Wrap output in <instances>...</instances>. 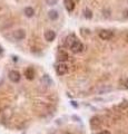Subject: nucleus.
I'll list each match as a JSON object with an SVG mask.
<instances>
[{"mask_svg":"<svg viewBox=\"0 0 128 134\" xmlns=\"http://www.w3.org/2000/svg\"><path fill=\"white\" fill-rule=\"evenodd\" d=\"M26 37V31L23 29H18V30L14 31V38L16 40H22Z\"/></svg>","mask_w":128,"mask_h":134,"instance_id":"obj_5","label":"nucleus"},{"mask_svg":"<svg viewBox=\"0 0 128 134\" xmlns=\"http://www.w3.org/2000/svg\"><path fill=\"white\" fill-rule=\"evenodd\" d=\"M57 2H58V0H46V3L48 6H55L57 5Z\"/></svg>","mask_w":128,"mask_h":134,"instance_id":"obj_16","label":"nucleus"},{"mask_svg":"<svg viewBox=\"0 0 128 134\" xmlns=\"http://www.w3.org/2000/svg\"><path fill=\"white\" fill-rule=\"evenodd\" d=\"M65 6H66V9L68 11H72L74 8H75V5L71 0H65Z\"/></svg>","mask_w":128,"mask_h":134,"instance_id":"obj_11","label":"nucleus"},{"mask_svg":"<svg viewBox=\"0 0 128 134\" xmlns=\"http://www.w3.org/2000/svg\"><path fill=\"white\" fill-rule=\"evenodd\" d=\"M57 57H58V60L60 63H65V62H67L69 59V55L66 52H64V50H60V52H58V55H57Z\"/></svg>","mask_w":128,"mask_h":134,"instance_id":"obj_6","label":"nucleus"},{"mask_svg":"<svg viewBox=\"0 0 128 134\" xmlns=\"http://www.w3.org/2000/svg\"><path fill=\"white\" fill-rule=\"evenodd\" d=\"M2 52H3V49H2L1 46H0V54H2Z\"/></svg>","mask_w":128,"mask_h":134,"instance_id":"obj_22","label":"nucleus"},{"mask_svg":"<svg viewBox=\"0 0 128 134\" xmlns=\"http://www.w3.org/2000/svg\"><path fill=\"white\" fill-rule=\"evenodd\" d=\"M25 15L27 17H29V18H31V17L35 15V10L32 9L31 7H27V8H25Z\"/></svg>","mask_w":128,"mask_h":134,"instance_id":"obj_13","label":"nucleus"},{"mask_svg":"<svg viewBox=\"0 0 128 134\" xmlns=\"http://www.w3.org/2000/svg\"><path fill=\"white\" fill-rule=\"evenodd\" d=\"M56 38V32L52 31V30H48L45 32V39L47 41H53Z\"/></svg>","mask_w":128,"mask_h":134,"instance_id":"obj_8","label":"nucleus"},{"mask_svg":"<svg viewBox=\"0 0 128 134\" xmlns=\"http://www.w3.org/2000/svg\"><path fill=\"white\" fill-rule=\"evenodd\" d=\"M98 134H110V132H109V131H106V130H104V131L99 132Z\"/></svg>","mask_w":128,"mask_h":134,"instance_id":"obj_18","label":"nucleus"},{"mask_svg":"<svg viewBox=\"0 0 128 134\" xmlns=\"http://www.w3.org/2000/svg\"><path fill=\"white\" fill-rule=\"evenodd\" d=\"M71 105H72L74 107H78V104H77L76 102H71Z\"/></svg>","mask_w":128,"mask_h":134,"instance_id":"obj_20","label":"nucleus"},{"mask_svg":"<svg viewBox=\"0 0 128 134\" xmlns=\"http://www.w3.org/2000/svg\"><path fill=\"white\" fill-rule=\"evenodd\" d=\"M113 36H114V32L110 30H101L99 32V37H100V39H102V40H109L113 38Z\"/></svg>","mask_w":128,"mask_h":134,"instance_id":"obj_3","label":"nucleus"},{"mask_svg":"<svg viewBox=\"0 0 128 134\" xmlns=\"http://www.w3.org/2000/svg\"><path fill=\"white\" fill-rule=\"evenodd\" d=\"M125 86H126V88H128V78H127V81L125 83Z\"/></svg>","mask_w":128,"mask_h":134,"instance_id":"obj_21","label":"nucleus"},{"mask_svg":"<svg viewBox=\"0 0 128 134\" xmlns=\"http://www.w3.org/2000/svg\"><path fill=\"white\" fill-rule=\"evenodd\" d=\"M65 134H72V133H70V132H66Z\"/></svg>","mask_w":128,"mask_h":134,"instance_id":"obj_23","label":"nucleus"},{"mask_svg":"<svg viewBox=\"0 0 128 134\" xmlns=\"http://www.w3.org/2000/svg\"><path fill=\"white\" fill-rule=\"evenodd\" d=\"M8 76H9V79L12 83H18L20 81V73L17 70H10Z\"/></svg>","mask_w":128,"mask_h":134,"instance_id":"obj_4","label":"nucleus"},{"mask_svg":"<svg viewBox=\"0 0 128 134\" xmlns=\"http://www.w3.org/2000/svg\"><path fill=\"white\" fill-rule=\"evenodd\" d=\"M70 49H71V52L72 53H75V54H78V53H81L82 50H84V45H82L79 40H75L72 43V45L69 47Z\"/></svg>","mask_w":128,"mask_h":134,"instance_id":"obj_1","label":"nucleus"},{"mask_svg":"<svg viewBox=\"0 0 128 134\" xmlns=\"http://www.w3.org/2000/svg\"><path fill=\"white\" fill-rule=\"evenodd\" d=\"M100 124H101V121L98 116H95L90 120V125H92V127H98Z\"/></svg>","mask_w":128,"mask_h":134,"instance_id":"obj_10","label":"nucleus"},{"mask_svg":"<svg viewBox=\"0 0 128 134\" xmlns=\"http://www.w3.org/2000/svg\"><path fill=\"white\" fill-rule=\"evenodd\" d=\"M75 40H77L75 36H74V35H69L67 38H66V41H65V43H66V45H67L68 47H70V46L72 45V43H74Z\"/></svg>","mask_w":128,"mask_h":134,"instance_id":"obj_12","label":"nucleus"},{"mask_svg":"<svg viewBox=\"0 0 128 134\" xmlns=\"http://www.w3.org/2000/svg\"><path fill=\"white\" fill-rule=\"evenodd\" d=\"M48 16H49V18H50L51 20H56L57 18H58V11H56V10H50L48 12Z\"/></svg>","mask_w":128,"mask_h":134,"instance_id":"obj_14","label":"nucleus"},{"mask_svg":"<svg viewBox=\"0 0 128 134\" xmlns=\"http://www.w3.org/2000/svg\"><path fill=\"white\" fill-rule=\"evenodd\" d=\"M41 83L44 84L45 86H51L52 85V79L50 78V76H49V75H44L42 76V78H41Z\"/></svg>","mask_w":128,"mask_h":134,"instance_id":"obj_9","label":"nucleus"},{"mask_svg":"<svg viewBox=\"0 0 128 134\" xmlns=\"http://www.w3.org/2000/svg\"><path fill=\"white\" fill-rule=\"evenodd\" d=\"M124 17H125V18H128V10L124 11Z\"/></svg>","mask_w":128,"mask_h":134,"instance_id":"obj_19","label":"nucleus"},{"mask_svg":"<svg viewBox=\"0 0 128 134\" xmlns=\"http://www.w3.org/2000/svg\"><path fill=\"white\" fill-rule=\"evenodd\" d=\"M56 73L58 75H65L68 73V66L65 64V63H60V64H58L56 66Z\"/></svg>","mask_w":128,"mask_h":134,"instance_id":"obj_2","label":"nucleus"},{"mask_svg":"<svg viewBox=\"0 0 128 134\" xmlns=\"http://www.w3.org/2000/svg\"><path fill=\"white\" fill-rule=\"evenodd\" d=\"M25 76H26L27 79H29V81H32V79L35 78V70L32 67H28L26 69V72H25Z\"/></svg>","mask_w":128,"mask_h":134,"instance_id":"obj_7","label":"nucleus"},{"mask_svg":"<svg viewBox=\"0 0 128 134\" xmlns=\"http://www.w3.org/2000/svg\"><path fill=\"white\" fill-rule=\"evenodd\" d=\"M111 90V87L110 86H107V87H101V90L99 91V93H107V92H110Z\"/></svg>","mask_w":128,"mask_h":134,"instance_id":"obj_15","label":"nucleus"},{"mask_svg":"<svg viewBox=\"0 0 128 134\" xmlns=\"http://www.w3.org/2000/svg\"><path fill=\"white\" fill-rule=\"evenodd\" d=\"M85 17H86V18H92V17H93V15H92V11H90V10H88V9H86L85 10Z\"/></svg>","mask_w":128,"mask_h":134,"instance_id":"obj_17","label":"nucleus"}]
</instances>
